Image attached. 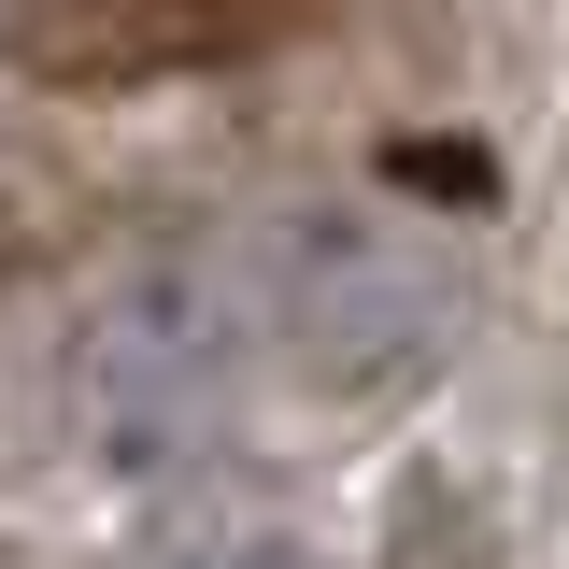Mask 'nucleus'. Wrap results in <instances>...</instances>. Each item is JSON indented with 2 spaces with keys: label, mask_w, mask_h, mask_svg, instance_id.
Segmentation results:
<instances>
[{
  "label": "nucleus",
  "mask_w": 569,
  "mask_h": 569,
  "mask_svg": "<svg viewBox=\"0 0 569 569\" xmlns=\"http://www.w3.org/2000/svg\"><path fill=\"white\" fill-rule=\"evenodd\" d=\"M456 313H470L456 257L399 213H284L257 257V328L328 399H399L413 370H441Z\"/></svg>",
  "instance_id": "nucleus-1"
},
{
  "label": "nucleus",
  "mask_w": 569,
  "mask_h": 569,
  "mask_svg": "<svg viewBox=\"0 0 569 569\" xmlns=\"http://www.w3.org/2000/svg\"><path fill=\"white\" fill-rule=\"evenodd\" d=\"M242 356H257V271H213V257H142L86 342H71V413L114 470H171L186 441L228 427L242 399Z\"/></svg>",
  "instance_id": "nucleus-2"
},
{
  "label": "nucleus",
  "mask_w": 569,
  "mask_h": 569,
  "mask_svg": "<svg viewBox=\"0 0 569 569\" xmlns=\"http://www.w3.org/2000/svg\"><path fill=\"white\" fill-rule=\"evenodd\" d=\"M313 0H0V58L43 86H171L299 29Z\"/></svg>",
  "instance_id": "nucleus-3"
},
{
  "label": "nucleus",
  "mask_w": 569,
  "mask_h": 569,
  "mask_svg": "<svg viewBox=\"0 0 569 569\" xmlns=\"http://www.w3.org/2000/svg\"><path fill=\"white\" fill-rule=\"evenodd\" d=\"M171 569H313V556H284V541H213V556H171Z\"/></svg>",
  "instance_id": "nucleus-4"
}]
</instances>
